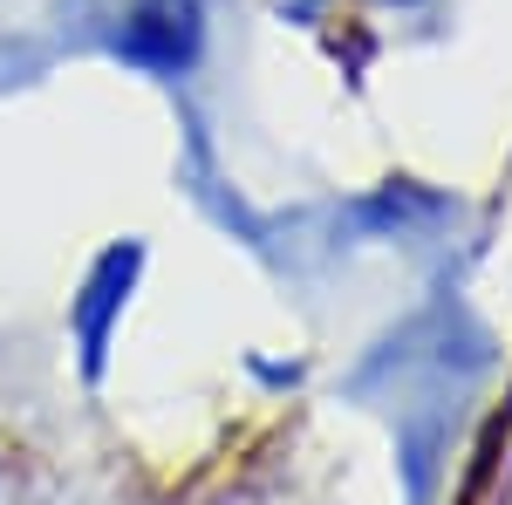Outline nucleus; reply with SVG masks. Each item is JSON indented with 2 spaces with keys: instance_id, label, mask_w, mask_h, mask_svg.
<instances>
[{
  "instance_id": "obj_1",
  "label": "nucleus",
  "mask_w": 512,
  "mask_h": 505,
  "mask_svg": "<svg viewBox=\"0 0 512 505\" xmlns=\"http://www.w3.org/2000/svg\"><path fill=\"white\" fill-rule=\"evenodd\" d=\"M198 0H144L117 35V55L151 69V76H178L185 62L198 55Z\"/></svg>"
},
{
  "instance_id": "obj_2",
  "label": "nucleus",
  "mask_w": 512,
  "mask_h": 505,
  "mask_svg": "<svg viewBox=\"0 0 512 505\" xmlns=\"http://www.w3.org/2000/svg\"><path fill=\"white\" fill-rule=\"evenodd\" d=\"M144 267V253L137 246H110L96 273H89V287H82L76 301V335H82V362H89V376L103 369V349H110V314L123 308V294H130V280Z\"/></svg>"
}]
</instances>
